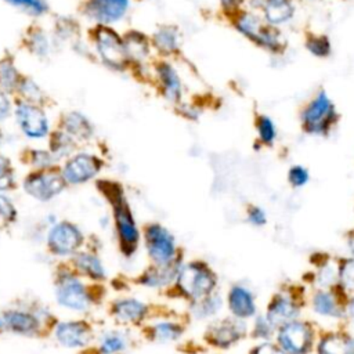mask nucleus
<instances>
[{
    "label": "nucleus",
    "mask_w": 354,
    "mask_h": 354,
    "mask_svg": "<svg viewBox=\"0 0 354 354\" xmlns=\"http://www.w3.org/2000/svg\"><path fill=\"white\" fill-rule=\"evenodd\" d=\"M218 288L220 278L216 270L206 260L192 259L184 260L169 292L187 304L217 292Z\"/></svg>",
    "instance_id": "obj_1"
},
{
    "label": "nucleus",
    "mask_w": 354,
    "mask_h": 354,
    "mask_svg": "<svg viewBox=\"0 0 354 354\" xmlns=\"http://www.w3.org/2000/svg\"><path fill=\"white\" fill-rule=\"evenodd\" d=\"M234 29L270 54H282L286 47V40L281 29L266 24L259 14L243 8L232 18H230Z\"/></svg>",
    "instance_id": "obj_2"
},
{
    "label": "nucleus",
    "mask_w": 354,
    "mask_h": 354,
    "mask_svg": "<svg viewBox=\"0 0 354 354\" xmlns=\"http://www.w3.org/2000/svg\"><path fill=\"white\" fill-rule=\"evenodd\" d=\"M319 330L317 322L300 317L278 326L272 342L285 354H314Z\"/></svg>",
    "instance_id": "obj_3"
},
{
    "label": "nucleus",
    "mask_w": 354,
    "mask_h": 354,
    "mask_svg": "<svg viewBox=\"0 0 354 354\" xmlns=\"http://www.w3.org/2000/svg\"><path fill=\"white\" fill-rule=\"evenodd\" d=\"M337 120L336 105L325 90L317 91L300 111L303 131L314 137L328 136L335 129Z\"/></svg>",
    "instance_id": "obj_4"
},
{
    "label": "nucleus",
    "mask_w": 354,
    "mask_h": 354,
    "mask_svg": "<svg viewBox=\"0 0 354 354\" xmlns=\"http://www.w3.org/2000/svg\"><path fill=\"white\" fill-rule=\"evenodd\" d=\"M307 292L304 286L283 285L268 299L264 315L278 328L289 321L303 317L306 308Z\"/></svg>",
    "instance_id": "obj_5"
},
{
    "label": "nucleus",
    "mask_w": 354,
    "mask_h": 354,
    "mask_svg": "<svg viewBox=\"0 0 354 354\" xmlns=\"http://www.w3.org/2000/svg\"><path fill=\"white\" fill-rule=\"evenodd\" d=\"M141 238L151 264H167L184 257L176 235L162 223H148Z\"/></svg>",
    "instance_id": "obj_6"
},
{
    "label": "nucleus",
    "mask_w": 354,
    "mask_h": 354,
    "mask_svg": "<svg viewBox=\"0 0 354 354\" xmlns=\"http://www.w3.org/2000/svg\"><path fill=\"white\" fill-rule=\"evenodd\" d=\"M111 202L113 207V218L120 250L127 257L133 256L140 246L141 231L137 225L129 202L123 195V191L118 185H113L111 189Z\"/></svg>",
    "instance_id": "obj_7"
},
{
    "label": "nucleus",
    "mask_w": 354,
    "mask_h": 354,
    "mask_svg": "<svg viewBox=\"0 0 354 354\" xmlns=\"http://www.w3.org/2000/svg\"><path fill=\"white\" fill-rule=\"evenodd\" d=\"M249 337V324L230 315L218 317L206 324L202 339L217 351H228Z\"/></svg>",
    "instance_id": "obj_8"
},
{
    "label": "nucleus",
    "mask_w": 354,
    "mask_h": 354,
    "mask_svg": "<svg viewBox=\"0 0 354 354\" xmlns=\"http://www.w3.org/2000/svg\"><path fill=\"white\" fill-rule=\"evenodd\" d=\"M344 300L346 296L337 288H310L306 297V307L315 318L342 326L344 325Z\"/></svg>",
    "instance_id": "obj_9"
},
{
    "label": "nucleus",
    "mask_w": 354,
    "mask_h": 354,
    "mask_svg": "<svg viewBox=\"0 0 354 354\" xmlns=\"http://www.w3.org/2000/svg\"><path fill=\"white\" fill-rule=\"evenodd\" d=\"M227 315L243 322H250L259 313V303L254 290L245 282L231 283L224 293Z\"/></svg>",
    "instance_id": "obj_10"
},
{
    "label": "nucleus",
    "mask_w": 354,
    "mask_h": 354,
    "mask_svg": "<svg viewBox=\"0 0 354 354\" xmlns=\"http://www.w3.org/2000/svg\"><path fill=\"white\" fill-rule=\"evenodd\" d=\"M152 73L160 95L169 104L177 106L184 101V80L173 62L165 58L156 61L152 66Z\"/></svg>",
    "instance_id": "obj_11"
},
{
    "label": "nucleus",
    "mask_w": 354,
    "mask_h": 354,
    "mask_svg": "<svg viewBox=\"0 0 354 354\" xmlns=\"http://www.w3.org/2000/svg\"><path fill=\"white\" fill-rule=\"evenodd\" d=\"M95 48L102 62L115 71H123L129 65L123 37L112 28L100 26L95 33Z\"/></svg>",
    "instance_id": "obj_12"
},
{
    "label": "nucleus",
    "mask_w": 354,
    "mask_h": 354,
    "mask_svg": "<svg viewBox=\"0 0 354 354\" xmlns=\"http://www.w3.org/2000/svg\"><path fill=\"white\" fill-rule=\"evenodd\" d=\"M261 17L270 26L281 29L296 15L295 0H246V7Z\"/></svg>",
    "instance_id": "obj_13"
},
{
    "label": "nucleus",
    "mask_w": 354,
    "mask_h": 354,
    "mask_svg": "<svg viewBox=\"0 0 354 354\" xmlns=\"http://www.w3.org/2000/svg\"><path fill=\"white\" fill-rule=\"evenodd\" d=\"M65 180L61 173L43 169L29 174L24 181V189L28 195L37 201H50L57 196L65 187Z\"/></svg>",
    "instance_id": "obj_14"
},
{
    "label": "nucleus",
    "mask_w": 354,
    "mask_h": 354,
    "mask_svg": "<svg viewBox=\"0 0 354 354\" xmlns=\"http://www.w3.org/2000/svg\"><path fill=\"white\" fill-rule=\"evenodd\" d=\"M102 169V160L93 153H76L69 158L61 171L65 183L83 184L95 177Z\"/></svg>",
    "instance_id": "obj_15"
},
{
    "label": "nucleus",
    "mask_w": 354,
    "mask_h": 354,
    "mask_svg": "<svg viewBox=\"0 0 354 354\" xmlns=\"http://www.w3.org/2000/svg\"><path fill=\"white\" fill-rule=\"evenodd\" d=\"M314 354H354L353 330L346 325L319 330Z\"/></svg>",
    "instance_id": "obj_16"
},
{
    "label": "nucleus",
    "mask_w": 354,
    "mask_h": 354,
    "mask_svg": "<svg viewBox=\"0 0 354 354\" xmlns=\"http://www.w3.org/2000/svg\"><path fill=\"white\" fill-rule=\"evenodd\" d=\"M185 257L167 264H149L140 275L137 282L152 290H166L169 292L176 281L177 272L184 263Z\"/></svg>",
    "instance_id": "obj_17"
},
{
    "label": "nucleus",
    "mask_w": 354,
    "mask_h": 354,
    "mask_svg": "<svg viewBox=\"0 0 354 354\" xmlns=\"http://www.w3.org/2000/svg\"><path fill=\"white\" fill-rule=\"evenodd\" d=\"M15 119L29 138H43L48 133V120L41 108L32 102H21L15 108Z\"/></svg>",
    "instance_id": "obj_18"
},
{
    "label": "nucleus",
    "mask_w": 354,
    "mask_h": 354,
    "mask_svg": "<svg viewBox=\"0 0 354 354\" xmlns=\"http://www.w3.org/2000/svg\"><path fill=\"white\" fill-rule=\"evenodd\" d=\"M55 296L62 307L73 311H84L90 304L84 285L73 275L59 277L55 286Z\"/></svg>",
    "instance_id": "obj_19"
},
{
    "label": "nucleus",
    "mask_w": 354,
    "mask_h": 354,
    "mask_svg": "<svg viewBox=\"0 0 354 354\" xmlns=\"http://www.w3.org/2000/svg\"><path fill=\"white\" fill-rule=\"evenodd\" d=\"M130 10V0H88L84 12L102 26L120 22Z\"/></svg>",
    "instance_id": "obj_20"
},
{
    "label": "nucleus",
    "mask_w": 354,
    "mask_h": 354,
    "mask_svg": "<svg viewBox=\"0 0 354 354\" xmlns=\"http://www.w3.org/2000/svg\"><path fill=\"white\" fill-rule=\"evenodd\" d=\"M83 236L80 230L72 223H58L48 232V246L58 256L72 254L82 243Z\"/></svg>",
    "instance_id": "obj_21"
},
{
    "label": "nucleus",
    "mask_w": 354,
    "mask_h": 354,
    "mask_svg": "<svg viewBox=\"0 0 354 354\" xmlns=\"http://www.w3.org/2000/svg\"><path fill=\"white\" fill-rule=\"evenodd\" d=\"M148 339L156 344H174L178 343L187 332V322L181 318L163 317L148 325Z\"/></svg>",
    "instance_id": "obj_22"
},
{
    "label": "nucleus",
    "mask_w": 354,
    "mask_h": 354,
    "mask_svg": "<svg viewBox=\"0 0 354 354\" xmlns=\"http://www.w3.org/2000/svg\"><path fill=\"white\" fill-rule=\"evenodd\" d=\"M224 295L217 290L209 296L185 304V318L198 324H207L224 311Z\"/></svg>",
    "instance_id": "obj_23"
},
{
    "label": "nucleus",
    "mask_w": 354,
    "mask_h": 354,
    "mask_svg": "<svg viewBox=\"0 0 354 354\" xmlns=\"http://www.w3.org/2000/svg\"><path fill=\"white\" fill-rule=\"evenodd\" d=\"M112 313L122 324L141 325L151 315V306L137 297H122L113 303Z\"/></svg>",
    "instance_id": "obj_24"
},
{
    "label": "nucleus",
    "mask_w": 354,
    "mask_h": 354,
    "mask_svg": "<svg viewBox=\"0 0 354 354\" xmlns=\"http://www.w3.org/2000/svg\"><path fill=\"white\" fill-rule=\"evenodd\" d=\"M152 50L162 58L174 57L181 50V32L174 25H160L149 37Z\"/></svg>",
    "instance_id": "obj_25"
},
{
    "label": "nucleus",
    "mask_w": 354,
    "mask_h": 354,
    "mask_svg": "<svg viewBox=\"0 0 354 354\" xmlns=\"http://www.w3.org/2000/svg\"><path fill=\"white\" fill-rule=\"evenodd\" d=\"M317 260L310 277L311 288H337V257L329 254H315Z\"/></svg>",
    "instance_id": "obj_26"
},
{
    "label": "nucleus",
    "mask_w": 354,
    "mask_h": 354,
    "mask_svg": "<svg viewBox=\"0 0 354 354\" xmlns=\"http://www.w3.org/2000/svg\"><path fill=\"white\" fill-rule=\"evenodd\" d=\"M123 44L129 64L144 65L149 59L152 46L149 37H147L144 33L138 30L127 32L123 36Z\"/></svg>",
    "instance_id": "obj_27"
},
{
    "label": "nucleus",
    "mask_w": 354,
    "mask_h": 354,
    "mask_svg": "<svg viewBox=\"0 0 354 354\" xmlns=\"http://www.w3.org/2000/svg\"><path fill=\"white\" fill-rule=\"evenodd\" d=\"M55 336L65 347H82L90 342L91 332L84 322L71 321L59 324L55 329Z\"/></svg>",
    "instance_id": "obj_28"
},
{
    "label": "nucleus",
    "mask_w": 354,
    "mask_h": 354,
    "mask_svg": "<svg viewBox=\"0 0 354 354\" xmlns=\"http://www.w3.org/2000/svg\"><path fill=\"white\" fill-rule=\"evenodd\" d=\"M3 324L15 333L30 335L39 329V319L26 311L10 310L3 315Z\"/></svg>",
    "instance_id": "obj_29"
},
{
    "label": "nucleus",
    "mask_w": 354,
    "mask_h": 354,
    "mask_svg": "<svg viewBox=\"0 0 354 354\" xmlns=\"http://www.w3.org/2000/svg\"><path fill=\"white\" fill-rule=\"evenodd\" d=\"M254 130L257 142L261 147L271 148L278 140V129L275 122L266 113H259L254 119Z\"/></svg>",
    "instance_id": "obj_30"
},
{
    "label": "nucleus",
    "mask_w": 354,
    "mask_h": 354,
    "mask_svg": "<svg viewBox=\"0 0 354 354\" xmlns=\"http://www.w3.org/2000/svg\"><path fill=\"white\" fill-rule=\"evenodd\" d=\"M64 126H65V133L72 138L88 140L93 136V126L90 120L79 112L68 113L64 119Z\"/></svg>",
    "instance_id": "obj_31"
},
{
    "label": "nucleus",
    "mask_w": 354,
    "mask_h": 354,
    "mask_svg": "<svg viewBox=\"0 0 354 354\" xmlns=\"http://www.w3.org/2000/svg\"><path fill=\"white\" fill-rule=\"evenodd\" d=\"M337 289L347 297L354 295V257H337Z\"/></svg>",
    "instance_id": "obj_32"
},
{
    "label": "nucleus",
    "mask_w": 354,
    "mask_h": 354,
    "mask_svg": "<svg viewBox=\"0 0 354 354\" xmlns=\"http://www.w3.org/2000/svg\"><path fill=\"white\" fill-rule=\"evenodd\" d=\"M277 326L260 311L250 322H249V337L256 342H272L275 336Z\"/></svg>",
    "instance_id": "obj_33"
},
{
    "label": "nucleus",
    "mask_w": 354,
    "mask_h": 354,
    "mask_svg": "<svg viewBox=\"0 0 354 354\" xmlns=\"http://www.w3.org/2000/svg\"><path fill=\"white\" fill-rule=\"evenodd\" d=\"M304 47L308 51V54L319 59L328 58L332 54L330 39L324 33H307L304 39Z\"/></svg>",
    "instance_id": "obj_34"
},
{
    "label": "nucleus",
    "mask_w": 354,
    "mask_h": 354,
    "mask_svg": "<svg viewBox=\"0 0 354 354\" xmlns=\"http://www.w3.org/2000/svg\"><path fill=\"white\" fill-rule=\"evenodd\" d=\"M75 264L79 267L84 274H87L93 279H104L105 278V268L102 261L90 253H76Z\"/></svg>",
    "instance_id": "obj_35"
},
{
    "label": "nucleus",
    "mask_w": 354,
    "mask_h": 354,
    "mask_svg": "<svg viewBox=\"0 0 354 354\" xmlns=\"http://www.w3.org/2000/svg\"><path fill=\"white\" fill-rule=\"evenodd\" d=\"M129 344H130V340L126 333L119 330H111L102 336L100 351L102 354H119L126 351Z\"/></svg>",
    "instance_id": "obj_36"
},
{
    "label": "nucleus",
    "mask_w": 354,
    "mask_h": 354,
    "mask_svg": "<svg viewBox=\"0 0 354 354\" xmlns=\"http://www.w3.org/2000/svg\"><path fill=\"white\" fill-rule=\"evenodd\" d=\"M72 149H73V138L71 136H68L65 131H58L53 134L51 153L55 159L69 155Z\"/></svg>",
    "instance_id": "obj_37"
},
{
    "label": "nucleus",
    "mask_w": 354,
    "mask_h": 354,
    "mask_svg": "<svg viewBox=\"0 0 354 354\" xmlns=\"http://www.w3.org/2000/svg\"><path fill=\"white\" fill-rule=\"evenodd\" d=\"M19 86V75L12 62L3 61L0 62V88L14 90Z\"/></svg>",
    "instance_id": "obj_38"
},
{
    "label": "nucleus",
    "mask_w": 354,
    "mask_h": 354,
    "mask_svg": "<svg viewBox=\"0 0 354 354\" xmlns=\"http://www.w3.org/2000/svg\"><path fill=\"white\" fill-rule=\"evenodd\" d=\"M286 180H288V184L292 188L300 189V188L306 187L310 183V171L303 165H292L288 169Z\"/></svg>",
    "instance_id": "obj_39"
},
{
    "label": "nucleus",
    "mask_w": 354,
    "mask_h": 354,
    "mask_svg": "<svg viewBox=\"0 0 354 354\" xmlns=\"http://www.w3.org/2000/svg\"><path fill=\"white\" fill-rule=\"evenodd\" d=\"M245 218L254 228H263L268 224V214L260 205H249L245 210Z\"/></svg>",
    "instance_id": "obj_40"
},
{
    "label": "nucleus",
    "mask_w": 354,
    "mask_h": 354,
    "mask_svg": "<svg viewBox=\"0 0 354 354\" xmlns=\"http://www.w3.org/2000/svg\"><path fill=\"white\" fill-rule=\"evenodd\" d=\"M11 6L30 14V15H41L47 11V3L44 0H6Z\"/></svg>",
    "instance_id": "obj_41"
},
{
    "label": "nucleus",
    "mask_w": 354,
    "mask_h": 354,
    "mask_svg": "<svg viewBox=\"0 0 354 354\" xmlns=\"http://www.w3.org/2000/svg\"><path fill=\"white\" fill-rule=\"evenodd\" d=\"M14 183V173L12 166L8 158L0 153V189L11 188Z\"/></svg>",
    "instance_id": "obj_42"
},
{
    "label": "nucleus",
    "mask_w": 354,
    "mask_h": 354,
    "mask_svg": "<svg viewBox=\"0 0 354 354\" xmlns=\"http://www.w3.org/2000/svg\"><path fill=\"white\" fill-rule=\"evenodd\" d=\"M218 7L223 15L230 19L246 7V0H218Z\"/></svg>",
    "instance_id": "obj_43"
},
{
    "label": "nucleus",
    "mask_w": 354,
    "mask_h": 354,
    "mask_svg": "<svg viewBox=\"0 0 354 354\" xmlns=\"http://www.w3.org/2000/svg\"><path fill=\"white\" fill-rule=\"evenodd\" d=\"M248 354H285L274 342H256L253 343Z\"/></svg>",
    "instance_id": "obj_44"
},
{
    "label": "nucleus",
    "mask_w": 354,
    "mask_h": 354,
    "mask_svg": "<svg viewBox=\"0 0 354 354\" xmlns=\"http://www.w3.org/2000/svg\"><path fill=\"white\" fill-rule=\"evenodd\" d=\"M17 216V210L14 207V203L3 194H0V217L7 220V221H12Z\"/></svg>",
    "instance_id": "obj_45"
},
{
    "label": "nucleus",
    "mask_w": 354,
    "mask_h": 354,
    "mask_svg": "<svg viewBox=\"0 0 354 354\" xmlns=\"http://www.w3.org/2000/svg\"><path fill=\"white\" fill-rule=\"evenodd\" d=\"M22 93L29 98V101L33 104V101H37L41 97V91L32 80H21L19 82Z\"/></svg>",
    "instance_id": "obj_46"
},
{
    "label": "nucleus",
    "mask_w": 354,
    "mask_h": 354,
    "mask_svg": "<svg viewBox=\"0 0 354 354\" xmlns=\"http://www.w3.org/2000/svg\"><path fill=\"white\" fill-rule=\"evenodd\" d=\"M32 48H33V51H35L36 54L44 55V54L48 53V40H47V37H46L41 32L33 35Z\"/></svg>",
    "instance_id": "obj_47"
},
{
    "label": "nucleus",
    "mask_w": 354,
    "mask_h": 354,
    "mask_svg": "<svg viewBox=\"0 0 354 354\" xmlns=\"http://www.w3.org/2000/svg\"><path fill=\"white\" fill-rule=\"evenodd\" d=\"M176 108H177V111L180 112L181 116H184V118H187V119H191V120L198 119V116H199V113H201V111L198 109L196 105H194V104H185L184 101H183L181 104H178Z\"/></svg>",
    "instance_id": "obj_48"
},
{
    "label": "nucleus",
    "mask_w": 354,
    "mask_h": 354,
    "mask_svg": "<svg viewBox=\"0 0 354 354\" xmlns=\"http://www.w3.org/2000/svg\"><path fill=\"white\" fill-rule=\"evenodd\" d=\"M344 325L354 326V295H350L344 300Z\"/></svg>",
    "instance_id": "obj_49"
},
{
    "label": "nucleus",
    "mask_w": 354,
    "mask_h": 354,
    "mask_svg": "<svg viewBox=\"0 0 354 354\" xmlns=\"http://www.w3.org/2000/svg\"><path fill=\"white\" fill-rule=\"evenodd\" d=\"M11 112V102L4 93L3 88H0V120H4Z\"/></svg>",
    "instance_id": "obj_50"
},
{
    "label": "nucleus",
    "mask_w": 354,
    "mask_h": 354,
    "mask_svg": "<svg viewBox=\"0 0 354 354\" xmlns=\"http://www.w3.org/2000/svg\"><path fill=\"white\" fill-rule=\"evenodd\" d=\"M344 248H346V254L354 257V228L350 230V231L346 234V238H344Z\"/></svg>",
    "instance_id": "obj_51"
},
{
    "label": "nucleus",
    "mask_w": 354,
    "mask_h": 354,
    "mask_svg": "<svg viewBox=\"0 0 354 354\" xmlns=\"http://www.w3.org/2000/svg\"><path fill=\"white\" fill-rule=\"evenodd\" d=\"M1 137H3V133H1V130H0V142H1Z\"/></svg>",
    "instance_id": "obj_52"
},
{
    "label": "nucleus",
    "mask_w": 354,
    "mask_h": 354,
    "mask_svg": "<svg viewBox=\"0 0 354 354\" xmlns=\"http://www.w3.org/2000/svg\"><path fill=\"white\" fill-rule=\"evenodd\" d=\"M3 325H4V324H3V321L0 319V329H1V326H3Z\"/></svg>",
    "instance_id": "obj_53"
},
{
    "label": "nucleus",
    "mask_w": 354,
    "mask_h": 354,
    "mask_svg": "<svg viewBox=\"0 0 354 354\" xmlns=\"http://www.w3.org/2000/svg\"><path fill=\"white\" fill-rule=\"evenodd\" d=\"M306 1H318V0H306Z\"/></svg>",
    "instance_id": "obj_54"
},
{
    "label": "nucleus",
    "mask_w": 354,
    "mask_h": 354,
    "mask_svg": "<svg viewBox=\"0 0 354 354\" xmlns=\"http://www.w3.org/2000/svg\"><path fill=\"white\" fill-rule=\"evenodd\" d=\"M343 1H350V0H343Z\"/></svg>",
    "instance_id": "obj_55"
},
{
    "label": "nucleus",
    "mask_w": 354,
    "mask_h": 354,
    "mask_svg": "<svg viewBox=\"0 0 354 354\" xmlns=\"http://www.w3.org/2000/svg\"><path fill=\"white\" fill-rule=\"evenodd\" d=\"M353 336H354V330H353Z\"/></svg>",
    "instance_id": "obj_56"
}]
</instances>
